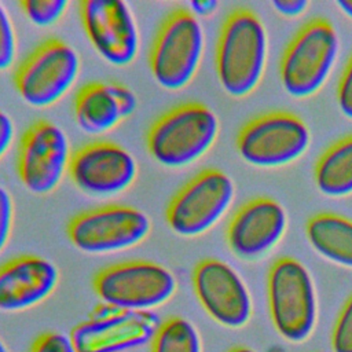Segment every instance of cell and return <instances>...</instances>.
Returning <instances> with one entry per match:
<instances>
[{
	"mask_svg": "<svg viewBox=\"0 0 352 352\" xmlns=\"http://www.w3.org/2000/svg\"><path fill=\"white\" fill-rule=\"evenodd\" d=\"M267 60V33L261 19L236 8L224 19L216 44V73L223 89L243 98L260 84Z\"/></svg>",
	"mask_w": 352,
	"mask_h": 352,
	"instance_id": "obj_1",
	"label": "cell"
},
{
	"mask_svg": "<svg viewBox=\"0 0 352 352\" xmlns=\"http://www.w3.org/2000/svg\"><path fill=\"white\" fill-rule=\"evenodd\" d=\"M219 135L217 116L199 102L180 103L160 116L148 128V154L166 168H184L199 160Z\"/></svg>",
	"mask_w": 352,
	"mask_h": 352,
	"instance_id": "obj_2",
	"label": "cell"
},
{
	"mask_svg": "<svg viewBox=\"0 0 352 352\" xmlns=\"http://www.w3.org/2000/svg\"><path fill=\"white\" fill-rule=\"evenodd\" d=\"M205 50L204 28L187 8L170 11L162 21L148 54L158 85L168 91L186 88L195 77Z\"/></svg>",
	"mask_w": 352,
	"mask_h": 352,
	"instance_id": "obj_3",
	"label": "cell"
},
{
	"mask_svg": "<svg viewBox=\"0 0 352 352\" xmlns=\"http://www.w3.org/2000/svg\"><path fill=\"white\" fill-rule=\"evenodd\" d=\"M267 296L275 330L286 341H305L318 319L316 290L305 265L293 257L275 260L268 271Z\"/></svg>",
	"mask_w": 352,
	"mask_h": 352,
	"instance_id": "obj_4",
	"label": "cell"
},
{
	"mask_svg": "<svg viewBox=\"0 0 352 352\" xmlns=\"http://www.w3.org/2000/svg\"><path fill=\"white\" fill-rule=\"evenodd\" d=\"M92 287L102 304L128 311H153L173 297L177 280L160 263L126 260L98 271Z\"/></svg>",
	"mask_w": 352,
	"mask_h": 352,
	"instance_id": "obj_5",
	"label": "cell"
},
{
	"mask_svg": "<svg viewBox=\"0 0 352 352\" xmlns=\"http://www.w3.org/2000/svg\"><path fill=\"white\" fill-rule=\"evenodd\" d=\"M338 48V34L327 19L305 23L283 52L279 69L283 89L298 99L315 95L330 76Z\"/></svg>",
	"mask_w": 352,
	"mask_h": 352,
	"instance_id": "obj_6",
	"label": "cell"
},
{
	"mask_svg": "<svg viewBox=\"0 0 352 352\" xmlns=\"http://www.w3.org/2000/svg\"><path fill=\"white\" fill-rule=\"evenodd\" d=\"M81 69L77 51L65 40L50 37L16 66L14 85L33 107H50L76 84Z\"/></svg>",
	"mask_w": 352,
	"mask_h": 352,
	"instance_id": "obj_7",
	"label": "cell"
},
{
	"mask_svg": "<svg viewBox=\"0 0 352 352\" xmlns=\"http://www.w3.org/2000/svg\"><path fill=\"white\" fill-rule=\"evenodd\" d=\"M151 231L150 217L140 209L109 204L96 206L70 219L69 241L88 254H110L142 243Z\"/></svg>",
	"mask_w": 352,
	"mask_h": 352,
	"instance_id": "obj_8",
	"label": "cell"
},
{
	"mask_svg": "<svg viewBox=\"0 0 352 352\" xmlns=\"http://www.w3.org/2000/svg\"><path fill=\"white\" fill-rule=\"evenodd\" d=\"M235 195L231 177L220 169L198 172L170 198L165 219L180 236H198L209 231L228 210Z\"/></svg>",
	"mask_w": 352,
	"mask_h": 352,
	"instance_id": "obj_9",
	"label": "cell"
},
{
	"mask_svg": "<svg viewBox=\"0 0 352 352\" xmlns=\"http://www.w3.org/2000/svg\"><path fill=\"white\" fill-rule=\"evenodd\" d=\"M305 122L289 111H272L250 120L236 136V148L253 166L276 168L300 158L309 146Z\"/></svg>",
	"mask_w": 352,
	"mask_h": 352,
	"instance_id": "obj_10",
	"label": "cell"
},
{
	"mask_svg": "<svg viewBox=\"0 0 352 352\" xmlns=\"http://www.w3.org/2000/svg\"><path fill=\"white\" fill-rule=\"evenodd\" d=\"M70 158L72 150L65 131L55 122L40 118L21 136L16 173L28 191L47 195L60 184Z\"/></svg>",
	"mask_w": 352,
	"mask_h": 352,
	"instance_id": "obj_11",
	"label": "cell"
},
{
	"mask_svg": "<svg viewBox=\"0 0 352 352\" xmlns=\"http://www.w3.org/2000/svg\"><path fill=\"white\" fill-rule=\"evenodd\" d=\"M160 323L154 311H128L100 302L69 336L77 352H125L151 342Z\"/></svg>",
	"mask_w": 352,
	"mask_h": 352,
	"instance_id": "obj_12",
	"label": "cell"
},
{
	"mask_svg": "<svg viewBox=\"0 0 352 352\" xmlns=\"http://www.w3.org/2000/svg\"><path fill=\"white\" fill-rule=\"evenodd\" d=\"M67 175L82 192L111 197L128 190L135 183L138 161L116 142L95 140L72 153Z\"/></svg>",
	"mask_w": 352,
	"mask_h": 352,
	"instance_id": "obj_13",
	"label": "cell"
},
{
	"mask_svg": "<svg viewBox=\"0 0 352 352\" xmlns=\"http://www.w3.org/2000/svg\"><path fill=\"white\" fill-rule=\"evenodd\" d=\"M194 293L205 312L219 324L243 327L252 318L253 301L241 275L226 261L204 258L191 275Z\"/></svg>",
	"mask_w": 352,
	"mask_h": 352,
	"instance_id": "obj_14",
	"label": "cell"
},
{
	"mask_svg": "<svg viewBox=\"0 0 352 352\" xmlns=\"http://www.w3.org/2000/svg\"><path fill=\"white\" fill-rule=\"evenodd\" d=\"M78 12L84 32L96 52L113 66L131 65L139 52V29L126 3L82 0Z\"/></svg>",
	"mask_w": 352,
	"mask_h": 352,
	"instance_id": "obj_15",
	"label": "cell"
},
{
	"mask_svg": "<svg viewBox=\"0 0 352 352\" xmlns=\"http://www.w3.org/2000/svg\"><path fill=\"white\" fill-rule=\"evenodd\" d=\"M287 214L275 199L260 197L242 205L231 217L226 238L231 252L242 260L267 254L283 236Z\"/></svg>",
	"mask_w": 352,
	"mask_h": 352,
	"instance_id": "obj_16",
	"label": "cell"
},
{
	"mask_svg": "<svg viewBox=\"0 0 352 352\" xmlns=\"http://www.w3.org/2000/svg\"><path fill=\"white\" fill-rule=\"evenodd\" d=\"M60 279L58 267L37 254H21L0 265V311L30 309L47 300Z\"/></svg>",
	"mask_w": 352,
	"mask_h": 352,
	"instance_id": "obj_17",
	"label": "cell"
},
{
	"mask_svg": "<svg viewBox=\"0 0 352 352\" xmlns=\"http://www.w3.org/2000/svg\"><path fill=\"white\" fill-rule=\"evenodd\" d=\"M138 109V96L122 82L91 81L74 96V118L89 135L106 133L129 118Z\"/></svg>",
	"mask_w": 352,
	"mask_h": 352,
	"instance_id": "obj_18",
	"label": "cell"
},
{
	"mask_svg": "<svg viewBox=\"0 0 352 352\" xmlns=\"http://www.w3.org/2000/svg\"><path fill=\"white\" fill-rule=\"evenodd\" d=\"M309 245L326 260L352 268V220L336 213H319L307 221Z\"/></svg>",
	"mask_w": 352,
	"mask_h": 352,
	"instance_id": "obj_19",
	"label": "cell"
},
{
	"mask_svg": "<svg viewBox=\"0 0 352 352\" xmlns=\"http://www.w3.org/2000/svg\"><path fill=\"white\" fill-rule=\"evenodd\" d=\"M318 190L333 198L352 194V135L333 143L315 165Z\"/></svg>",
	"mask_w": 352,
	"mask_h": 352,
	"instance_id": "obj_20",
	"label": "cell"
},
{
	"mask_svg": "<svg viewBox=\"0 0 352 352\" xmlns=\"http://www.w3.org/2000/svg\"><path fill=\"white\" fill-rule=\"evenodd\" d=\"M151 352H202V340L192 322L172 315L161 320L151 340Z\"/></svg>",
	"mask_w": 352,
	"mask_h": 352,
	"instance_id": "obj_21",
	"label": "cell"
},
{
	"mask_svg": "<svg viewBox=\"0 0 352 352\" xmlns=\"http://www.w3.org/2000/svg\"><path fill=\"white\" fill-rule=\"evenodd\" d=\"M69 1L66 0H21L26 18L36 26L48 28L55 25L66 12Z\"/></svg>",
	"mask_w": 352,
	"mask_h": 352,
	"instance_id": "obj_22",
	"label": "cell"
},
{
	"mask_svg": "<svg viewBox=\"0 0 352 352\" xmlns=\"http://www.w3.org/2000/svg\"><path fill=\"white\" fill-rule=\"evenodd\" d=\"M333 352H352V296L342 305L330 337Z\"/></svg>",
	"mask_w": 352,
	"mask_h": 352,
	"instance_id": "obj_23",
	"label": "cell"
},
{
	"mask_svg": "<svg viewBox=\"0 0 352 352\" xmlns=\"http://www.w3.org/2000/svg\"><path fill=\"white\" fill-rule=\"evenodd\" d=\"M16 50V33L12 21L0 3V72L14 65Z\"/></svg>",
	"mask_w": 352,
	"mask_h": 352,
	"instance_id": "obj_24",
	"label": "cell"
},
{
	"mask_svg": "<svg viewBox=\"0 0 352 352\" xmlns=\"http://www.w3.org/2000/svg\"><path fill=\"white\" fill-rule=\"evenodd\" d=\"M29 352H77V349L70 336L60 331H45L36 337Z\"/></svg>",
	"mask_w": 352,
	"mask_h": 352,
	"instance_id": "obj_25",
	"label": "cell"
},
{
	"mask_svg": "<svg viewBox=\"0 0 352 352\" xmlns=\"http://www.w3.org/2000/svg\"><path fill=\"white\" fill-rule=\"evenodd\" d=\"M14 226V201L7 188L0 186V253L6 249Z\"/></svg>",
	"mask_w": 352,
	"mask_h": 352,
	"instance_id": "obj_26",
	"label": "cell"
},
{
	"mask_svg": "<svg viewBox=\"0 0 352 352\" xmlns=\"http://www.w3.org/2000/svg\"><path fill=\"white\" fill-rule=\"evenodd\" d=\"M337 102L340 111L352 120V55L345 65L337 87Z\"/></svg>",
	"mask_w": 352,
	"mask_h": 352,
	"instance_id": "obj_27",
	"label": "cell"
},
{
	"mask_svg": "<svg viewBox=\"0 0 352 352\" xmlns=\"http://www.w3.org/2000/svg\"><path fill=\"white\" fill-rule=\"evenodd\" d=\"M15 136V126L11 117L0 109V160L10 150Z\"/></svg>",
	"mask_w": 352,
	"mask_h": 352,
	"instance_id": "obj_28",
	"label": "cell"
},
{
	"mask_svg": "<svg viewBox=\"0 0 352 352\" xmlns=\"http://www.w3.org/2000/svg\"><path fill=\"white\" fill-rule=\"evenodd\" d=\"M272 7L283 16H298L308 7L307 0H274Z\"/></svg>",
	"mask_w": 352,
	"mask_h": 352,
	"instance_id": "obj_29",
	"label": "cell"
},
{
	"mask_svg": "<svg viewBox=\"0 0 352 352\" xmlns=\"http://www.w3.org/2000/svg\"><path fill=\"white\" fill-rule=\"evenodd\" d=\"M219 3L216 0H197V1H191L190 3V11L197 16V15H210L212 12H214V10L217 8Z\"/></svg>",
	"mask_w": 352,
	"mask_h": 352,
	"instance_id": "obj_30",
	"label": "cell"
},
{
	"mask_svg": "<svg viewBox=\"0 0 352 352\" xmlns=\"http://www.w3.org/2000/svg\"><path fill=\"white\" fill-rule=\"evenodd\" d=\"M337 6L345 15L352 19V0H338Z\"/></svg>",
	"mask_w": 352,
	"mask_h": 352,
	"instance_id": "obj_31",
	"label": "cell"
},
{
	"mask_svg": "<svg viewBox=\"0 0 352 352\" xmlns=\"http://www.w3.org/2000/svg\"><path fill=\"white\" fill-rule=\"evenodd\" d=\"M228 352H256V351L249 346H245V345H238V346L231 348Z\"/></svg>",
	"mask_w": 352,
	"mask_h": 352,
	"instance_id": "obj_32",
	"label": "cell"
},
{
	"mask_svg": "<svg viewBox=\"0 0 352 352\" xmlns=\"http://www.w3.org/2000/svg\"><path fill=\"white\" fill-rule=\"evenodd\" d=\"M0 352H10V349H8L7 345L3 342L1 338H0Z\"/></svg>",
	"mask_w": 352,
	"mask_h": 352,
	"instance_id": "obj_33",
	"label": "cell"
}]
</instances>
